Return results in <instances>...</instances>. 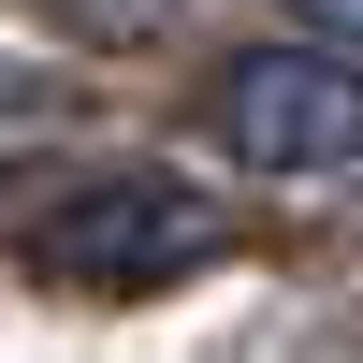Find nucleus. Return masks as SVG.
<instances>
[{
	"mask_svg": "<svg viewBox=\"0 0 363 363\" xmlns=\"http://www.w3.org/2000/svg\"><path fill=\"white\" fill-rule=\"evenodd\" d=\"M15 247H29V277H73V291H160V277H189V262L233 247V203L203 189V174L102 160V174H73Z\"/></svg>",
	"mask_w": 363,
	"mask_h": 363,
	"instance_id": "f257e3e1",
	"label": "nucleus"
},
{
	"mask_svg": "<svg viewBox=\"0 0 363 363\" xmlns=\"http://www.w3.org/2000/svg\"><path fill=\"white\" fill-rule=\"evenodd\" d=\"M203 116L247 174H363V58L335 44H247L203 87Z\"/></svg>",
	"mask_w": 363,
	"mask_h": 363,
	"instance_id": "f03ea898",
	"label": "nucleus"
},
{
	"mask_svg": "<svg viewBox=\"0 0 363 363\" xmlns=\"http://www.w3.org/2000/svg\"><path fill=\"white\" fill-rule=\"evenodd\" d=\"M58 29H87V44H145L160 15H189V0H44Z\"/></svg>",
	"mask_w": 363,
	"mask_h": 363,
	"instance_id": "7ed1b4c3",
	"label": "nucleus"
},
{
	"mask_svg": "<svg viewBox=\"0 0 363 363\" xmlns=\"http://www.w3.org/2000/svg\"><path fill=\"white\" fill-rule=\"evenodd\" d=\"M291 15H306V29H320V44H335V58L363 44V0H291Z\"/></svg>",
	"mask_w": 363,
	"mask_h": 363,
	"instance_id": "20e7f679",
	"label": "nucleus"
}]
</instances>
